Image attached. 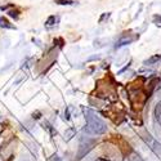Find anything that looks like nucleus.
Masks as SVG:
<instances>
[{
  "label": "nucleus",
  "instance_id": "f257e3e1",
  "mask_svg": "<svg viewBox=\"0 0 161 161\" xmlns=\"http://www.w3.org/2000/svg\"><path fill=\"white\" fill-rule=\"evenodd\" d=\"M85 119H87V128L85 130H88L91 134H103L107 131V126L102 120L97 116V115L90 111V110H85Z\"/></svg>",
  "mask_w": 161,
  "mask_h": 161
},
{
  "label": "nucleus",
  "instance_id": "f03ea898",
  "mask_svg": "<svg viewBox=\"0 0 161 161\" xmlns=\"http://www.w3.org/2000/svg\"><path fill=\"white\" fill-rule=\"evenodd\" d=\"M94 145H95V139H90V138L83 139L81 143H80V146H79V151H77V155H76V161L81 160L84 156H87L90 149L94 147Z\"/></svg>",
  "mask_w": 161,
  "mask_h": 161
},
{
  "label": "nucleus",
  "instance_id": "7ed1b4c3",
  "mask_svg": "<svg viewBox=\"0 0 161 161\" xmlns=\"http://www.w3.org/2000/svg\"><path fill=\"white\" fill-rule=\"evenodd\" d=\"M131 41H133V38H128V36L121 38V39H120L119 41L116 43V48H121V47H125V45L130 44Z\"/></svg>",
  "mask_w": 161,
  "mask_h": 161
},
{
  "label": "nucleus",
  "instance_id": "20e7f679",
  "mask_svg": "<svg viewBox=\"0 0 161 161\" xmlns=\"http://www.w3.org/2000/svg\"><path fill=\"white\" fill-rule=\"evenodd\" d=\"M75 134H76V129H75V128H68L65 131V139L66 141H70L72 137H75Z\"/></svg>",
  "mask_w": 161,
  "mask_h": 161
},
{
  "label": "nucleus",
  "instance_id": "39448f33",
  "mask_svg": "<svg viewBox=\"0 0 161 161\" xmlns=\"http://www.w3.org/2000/svg\"><path fill=\"white\" fill-rule=\"evenodd\" d=\"M159 61H161V55H152L151 58H148L145 61V65L148 66V65H155V63H157Z\"/></svg>",
  "mask_w": 161,
  "mask_h": 161
},
{
  "label": "nucleus",
  "instance_id": "423d86ee",
  "mask_svg": "<svg viewBox=\"0 0 161 161\" xmlns=\"http://www.w3.org/2000/svg\"><path fill=\"white\" fill-rule=\"evenodd\" d=\"M152 149L155 152H156V155H159V156H161V145L160 143H157L156 141H153V143H152Z\"/></svg>",
  "mask_w": 161,
  "mask_h": 161
},
{
  "label": "nucleus",
  "instance_id": "0eeeda50",
  "mask_svg": "<svg viewBox=\"0 0 161 161\" xmlns=\"http://www.w3.org/2000/svg\"><path fill=\"white\" fill-rule=\"evenodd\" d=\"M0 26H2V27H5V28H10V30H13V28H16V26L10 25L9 22H8L7 20H4V18H0Z\"/></svg>",
  "mask_w": 161,
  "mask_h": 161
},
{
  "label": "nucleus",
  "instance_id": "6e6552de",
  "mask_svg": "<svg viewBox=\"0 0 161 161\" xmlns=\"http://www.w3.org/2000/svg\"><path fill=\"white\" fill-rule=\"evenodd\" d=\"M44 126H47V129L50 131V135H52V137H55V135H57V130H54L53 128H52V125H50L49 123H45Z\"/></svg>",
  "mask_w": 161,
  "mask_h": 161
},
{
  "label": "nucleus",
  "instance_id": "1a4fd4ad",
  "mask_svg": "<svg viewBox=\"0 0 161 161\" xmlns=\"http://www.w3.org/2000/svg\"><path fill=\"white\" fill-rule=\"evenodd\" d=\"M155 116L156 117L161 116V101L156 105V107H155Z\"/></svg>",
  "mask_w": 161,
  "mask_h": 161
},
{
  "label": "nucleus",
  "instance_id": "9d476101",
  "mask_svg": "<svg viewBox=\"0 0 161 161\" xmlns=\"http://www.w3.org/2000/svg\"><path fill=\"white\" fill-rule=\"evenodd\" d=\"M128 161H142V159H141L139 155H137V153H131L130 156H129V159H128Z\"/></svg>",
  "mask_w": 161,
  "mask_h": 161
},
{
  "label": "nucleus",
  "instance_id": "9b49d317",
  "mask_svg": "<svg viewBox=\"0 0 161 161\" xmlns=\"http://www.w3.org/2000/svg\"><path fill=\"white\" fill-rule=\"evenodd\" d=\"M54 21H55V17H54V16H50L49 18H48V21H47V25H48V26H52V25H54V23H53Z\"/></svg>",
  "mask_w": 161,
  "mask_h": 161
},
{
  "label": "nucleus",
  "instance_id": "f8f14e48",
  "mask_svg": "<svg viewBox=\"0 0 161 161\" xmlns=\"http://www.w3.org/2000/svg\"><path fill=\"white\" fill-rule=\"evenodd\" d=\"M18 12H16V10H10V12H8V14L10 17H14V18H18V14H17Z\"/></svg>",
  "mask_w": 161,
  "mask_h": 161
},
{
  "label": "nucleus",
  "instance_id": "ddd939ff",
  "mask_svg": "<svg viewBox=\"0 0 161 161\" xmlns=\"http://www.w3.org/2000/svg\"><path fill=\"white\" fill-rule=\"evenodd\" d=\"M99 58H101L99 55H94V57H90V58H89L88 61H91V59H99Z\"/></svg>",
  "mask_w": 161,
  "mask_h": 161
},
{
  "label": "nucleus",
  "instance_id": "4468645a",
  "mask_svg": "<svg viewBox=\"0 0 161 161\" xmlns=\"http://www.w3.org/2000/svg\"><path fill=\"white\" fill-rule=\"evenodd\" d=\"M95 161H110V160H107V159H103V157H99V159H97Z\"/></svg>",
  "mask_w": 161,
  "mask_h": 161
},
{
  "label": "nucleus",
  "instance_id": "2eb2a0df",
  "mask_svg": "<svg viewBox=\"0 0 161 161\" xmlns=\"http://www.w3.org/2000/svg\"><path fill=\"white\" fill-rule=\"evenodd\" d=\"M155 21H159L160 23H161V17H156V18H155Z\"/></svg>",
  "mask_w": 161,
  "mask_h": 161
},
{
  "label": "nucleus",
  "instance_id": "dca6fc26",
  "mask_svg": "<svg viewBox=\"0 0 161 161\" xmlns=\"http://www.w3.org/2000/svg\"><path fill=\"white\" fill-rule=\"evenodd\" d=\"M159 121H160V124H161V116H159Z\"/></svg>",
  "mask_w": 161,
  "mask_h": 161
}]
</instances>
